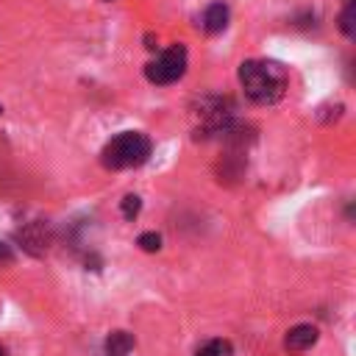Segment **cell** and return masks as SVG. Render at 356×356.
I'll return each instance as SVG.
<instances>
[{
	"mask_svg": "<svg viewBox=\"0 0 356 356\" xmlns=\"http://www.w3.org/2000/svg\"><path fill=\"white\" fill-rule=\"evenodd\" d=\"M147 156H150V139L145 134H139V131H125V134L114 136L100 153V159H103V164L108 170L139 167Z\"/></svg>",
	"mask_w": 356,
	"mask_h": 356,
	"instance_id": "2",
	"label": "cell"
},
{
	"mask_svg": "<svg viewBox=\"0 0 356 356\" xmlns=\"http://www.w3.org/2000/svg\"><path fill=\"white\" fill-rule=\"evenodd\" d=\"M184 72H186V47H184V44H172L170 50H164L159 58H153V61L145 67L147 81L156 83V86L175 83Z\"/></svg>",
	"mask_w": 356,
	"mask_h": 356,
	"instance_id": "3",
	"label": "cell"
},
{
	"mask_svg": "<svg viewBox=\"0 0 356 356\" xmlns=\"http://www.w3.org/2000/svg\"><path fill=\"white\" fill-rule=\"evenodd\" d=\"M139 209H142V200H139L136 195H125V197H122V217H125V220H134V217L139 214Z\"/></svg>",
	"mask_w": 356,
	"mask_h": 356,
	"instance_id": "10",
	"label": "cell"
},
{
	"mask_svg": "<svg viewBox=\"0 0 356 356\" xmlns=\"http://www.w3.org/2000/svg\"><path fill=\"white\" fill-rule=\"evenodd\" d=\"M136 245H139L142 250H147V253H156V250L161 248V236H159L156 231H145V234H139Z\"/></svg>",
	"mask_w": 356,
	"mask_h": 356,
	"instance_id": "9",
	"label": "cell"
},
{
	"mask_svg": "<svg viewBox=\"0 0 356 356\" xmlns=\"http://www.w3.org/2000/svg\"><path fill=\"white\" fill-rule=\"evenodd\" d=\"M228 25V6L225 3H211L203 11V31L206 33H220Z\"/></svg>",
	"mask_w": 356,
	"mask_h": 356,
	"instance_id": "6",
	"label": "cell"
},
{
	"mask_svg": "<svg viewBox=\"0 0 356 356\" xmlns=\"http://www.w3.org/2000/svg\"><path fill=\"white\" fill-rule=\"evenodd\" d=\"M197 356H231V345L225 339H211L197 350Z\"/></svg>",
	"mask_w": 356,
	"mask_h": 356,
	"instance_id": "8",
	"label": "cell"
},
{
	"mask_svg": "<svg viewBox=\"0 0 356 356\" xmlns=\"http://www.w3.org/2000/svg\"><path fill=\"white\" fill-rule=\"evenodd\" d=\"M239 83L245 89V95L253 100V103H275L281 95H284V72L275 67V64H267V61H242L239 64Z\"/></svg>",
	"mask_w": 356,
	"mask_h": 356,
	"instance_id": "1",
	"label": "cell"
},
{
	"mask_svg": "<svg viewBox=\"0 0 356 356\" xmlns=\"http://www.w3.org/2000/svg\"><path fill=\"white\" fill-rule=\"evenodd\" d=\"M0 111H3V106H0Z\"/></svg>",
	"mask_w": 356,
	"mask_h": 356,
	"instance_id": "12",
	"label": "cell"
},
{
	"mask_svg": "<svg viewBox=\"0 0 356 356\" xmlns=\"http://www.w3.org/2000/svg\"><path fill=\"white\" fill-rule=\"evenodd\" d=\"M19 239H22V245H25V250H31L33 256H39V253H44L47 245H50V228H47L44 222H31L28 228L19 231Z\"/></svg>",
	"mask_w": 356,
	"mask_h": 356,
	"instance_id": "4",
	"label": "cell"
},
{
	"mask_svg": "<svg viewBox=\"0 0 356 356\" xmlns=\"http://www.w3.org/2000/svg\"><path fill=\"white\" fill-rule=\"evenodd\" d=\"M131 348H134V337L128 331H111L106 337V342H103L106 356H128Z\"/></svg>",
	"mask_w": 356,
	"mask_h": 356,
	"instance_id": "7",
	"label": "cell"
},
{
	"mask_svg": "<svg viewBox=\"0 0 356 356\" xmlns=\"http://www.w3.org/2000/svg\"><path fill=\"white\" fill-rule=\"evenodd\" d=\"M0 356H8V353H6V348H3V345H0Z\"/></svg>",
	"mask_w": 356,
	"mask_h": 356,
	"instance_id": "11",
	"label": "cell"
},
{
	"mask_svg": "<svg viewBox=\"0 0 356 356\" xmlns=\"http://www.w3.org/2000/svg\"><path fill=\"white\" fill-rule=\"evenodd\" d=\"M314 342H317V328L309 325V323H300V325L289 328V334H286V339H284L286 350H306V348H312Z\"/></svg>",
	"mask_w": 356,
	"mask_h": 356,
	"instance_id": "5",
	"label": "cell"
}]
</instances>
